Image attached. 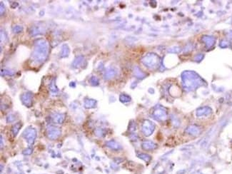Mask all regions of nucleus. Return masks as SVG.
I'll return each mask as SVG.
<instances>
[{
	"mask_svg": "<svg viewBox=\"0 0 232 174\" xmlns=\"http://www.w3.org/2000/svg\"><path fill=\"white\" fill-rule=\"evenodd\" d=\"M49 44L44 39H39L35 43L32 58L36 62L41 64L46 59L49 54Z\"/></svg>",
	"mask_w": 232,
	"mask_h": 174,
	"instance_id": "f257e3e1",
	"label": "nucleus"
},
{
	"mask_svg": "<svg viewBox=\"0 0 232 174\" xmlns=\"http://www.w3.org/2000/svg\"><path fill=\"white\" fill-rule=\"evenodd\" d=\"M69 54V49L68 46L64 44L62 46V49H61V57L62 58L64 57H67Z\"/></svg>",
	"mask_w": 232,
	"mask_h": 174,
	"instance_id": "9b49d317",
	"label": "nucleus"
},
{
	"mask_svg": "<svg viewBox=\"0 0 232 174\" xmlns=\"http://www.w3.org/2000/svg\"><path fill=\"white\" fill-rule=\"evenodd\" d=\"M3 146V138H2V136H1V148Z\"/></svg>",
	"mask_w": 232,
	"mask_h": 174,
	"instance_id": "393cba45",
	"label": "nucleus"
},
{
	"mask_svg": "<svg viewBox=\"0 0 232 174\" xmlns=\"http://www.w3.org/2000/svg\"><path fill=\"white\" fill-rule=\"evenodd\" d=\"M24 138L27 140V143L31 145L34 144V141L37 138V131L34 129H28L23 133Z\"/></svg>",
	"mask_w": 232,
	"mask_h": 174,
	"instance_id": "f03ea898",
	"label": "nucleus"
},
{
	"mask_svg": "<svg viewBox=\"0 0 232 174\" xmlns=\"http://www.w3.org/2000/svg\"><path fill=\"white\" fill-rule=\"evenodd\" d=\"M61 135V130L54 127V126H50L49 128L47 129V136L48 138L51 140H55L57 139Z\"/></svg>",
	"mask_w": 232,
	"mask_h": 174,
	"instance_id": "20e7f679",
	"label": "nucleus"
},
{
	"mask_svg": "<svg viewBox=\"0 0 232 174\" xmlns=\"http://www.w3.org/2000/svg\"><path fill=\"white\" fill-rule=\"evenodd\" d=\"M154 125L153 124L152 122L148 120L144 121L142 125V131L145 136H150L154 132Z\"/></svg>",
	"mask_w": 232,
	"mask_h": 174,
	"instance_id": "7ed1b4c3",
	"label": "nucleus"
},
{
	"mask_svg": "<svg viewBox=\"0 0 232 174\" xmlns=\"http://www.w3.org/2000/svg\"><path fill=\"white\" fill-rule=\"evenodd\" d=\"M138 157H139V159L144 160L146 162H148V161L151 160V156L147 155V154H145V153H140V154L138 155Z\"/></svg>",
	"mask_w": 232,
	"mask_h": 174,
	"instance_id": "dca6fc26",
	"label": "nucleus"
},
{
	"mask_svg": "<svg viewBox=\"0 0 232 174\" xmlns=\"http://www.w3.org/2000/svg\"><path fill=\"white\" fill-rule=\"evenodd\" d=\"M153 115L156 119L159 120V121L164 120V119H166V117H167L166 111L162 109H157L155 110Z\"/></svg>",
	"mask_w": 232,
	"mask_h": 174,
	"instance_id": "423d86ee",
	"label": "nucleus"
},
{
	"mask_svg": "<svg viewBox=\"0 0 232 174\" xmlns=\"http://www.w3.org/2000/svg\"><path fill=\"white\" fill-rule=\"evenodd\" d=\"M2 73H4V75L5 74H7V75H13V72H11V71H9V70H2Z\"/></svg>",
	"mask_w": 232,
	"mask_h": 174,
	"instance_id": "5701e85b",
	"label": "nucleus"
},
{
	"mask_svg": "<svg viewBox=\"0 0 232 174\" xmlns=\"http://www.w3.org/2000/svg\"><path fill=\"white\" fill-rule=\"evenodd\" d=\"M107 146L109 148H110L113 150H119L121 148V146L116 141H110L107 143Z\"/></svg>",
	"mask_w": 232,
	"mask_h": 174,
	"instance_id": "1a4fd4ad",
	"label": "nucleus"
},
{
	"mask_svg": "<svg viewBox=\"0 0 232 174\" xmlns=\"http://www.w3.org/2000/svg\"><path fill=\"white\" fill-rule=\"evenodd\" d=\"M187 131L192 135H196L198 133V129L195 126H191L187 129Z\"/></svg>",
	"mask_w": 232,
	"mask_h": 174,
	"instance_id": "f8f14e48",
	"label": "nucleus"
},
{
	"mask_svg": "<svg viewBox=\"0 0 232 174\" xmlns=\"http://www.w3.org/2000/svg\"><path fill=\"white\" fill-rule=\"evenodd\" d=\"M50 90L52 92H53V93H57V91H58V89L56 86V85H55V83H54V81H52V83L50 84Z\"/></svg>",
	"mask_w": 232,
	"mask_h": 174,
	"instance_id": "f3484780",
	"label": "nucleus"
},
{
	"mask_svg": "<svg viewBox=\"0 0 232 174\" xmlns=\"http://www.w3.org/2000/svg\"><path fill=\"white\" fill-rule=\"evenodd\" d=\"M23 30V28L21 26H15L13 28V31L14 33H19Z\"/></svg>",
	"mask_w": 232,
	"mask_h": 174,
	"instance_id": "6ab92c4d",
	"label": "nucleus"
},
{
	"mask_svg": "<svg viewBox=\"0 0 232 174\" xmlns=\"http://www.w3.org/2000/svg\"><path fill=\"white\" fill-rule=\"evenodd\" d=\"M156 147H157L156 144H154L152 141H144V142L142 143V148H143L144 150H146V151L154 150V149H155Z\"/></svg>",
	"mask_w": 232,
	"mask_h": 174,
	"instance_id": "0eeeda50",
	"label": "nucleus"
},
{
	"mask_svg": "<svg viewBox=\"0 0 232 174\" xmlns=\"http://www.w3.org/2000/svg\"><path fill=\"white\" fill-rule=\"evenodd\" d=\"M21 99L25 106L31 107L32 105V95L29 92H26L23 94L21 96Z\"/></svg>",
	"mask_w": 232,
	"mask_h": 174,
	"instance_id": "39448f33",
	"label": "nucleus"
},
{
	"mask_svg": "<svg viewBox=\"0 0 232 174\" xmlns=\"http://www.w3.org/2000/svg\"><path fill=\"white\" fill-rule=\"evenodd\" d=\"M210 110L207 108H203V109H200L199 110H198L197 111V116H202V115H204V114H209Z\"/></svg>",
	"mask_w": 232,
	"mask_h": 174,
	"instance_id": "2eb2a0df",
	"label": "nucleus"
},
{
	"mask_svg": "<svg viewBox=\"0 0 232 174\" xmlns=\"http://www.w3.org/2000/svg\"><path fill=\"white\" fill-rule=\"evenodd\" d=\"M15 120V117L14 115L10 114L9 116H8L7 117V122H13V121Z\"/></svg>",
	"mask_w": 232,
	"mask_h": 174,
	"instance_id": "4be33fe9",
	"label": "nucleus"
},
{
	"mask_svg": "<svg viewBox=\"0 0 232 174\" xmlns=\"http://www.w3.org/2000/svg\"><path fill=\"white\" fill-rule=\"evenodd\" d=\"M90 82H91L92 85H94V86H95L96 85H96H98V83H99V81H98V79H97L96 77L93 76L91 79H90Z\"/></svg>",
	"mask_w": 232,
	"mask_h": 174,
	"instance_id": "aec40b11",
	"label": "nucleus"
},
{
	"mask_svg": "<svg viewBox=\"0 0 232 174\" xmlns=\"http://www.w3.org/2000/svg\"><path fill=\"white\" fill-rule=\"evenodd\" d=\"M32 151H33L32 148H28L25 149V150L23 151V153H24V155H30V154H31Z\"/></svg>",
	"mask_w": 232,
	"mask_h": 174,
	"instance_id": "412c9836",
	"label": "nucleus"
},
{
	"mask_svg": "<svg viewBox=\"0 0 232 174\" xmlns=\"http://www.w3.org/2000/svg\"><path fill=\"white\" fill-rule=\"evenodd\" d=\"M21 127H22V124L21 123H17V124H16L15 125L12 127V132H13V134L14 136L17 135V133H19V129H21Z\"/></svg>",
	"mask_w": 232,
	"mask_h": 174,
	"instance_id": "4468645a",
	"label": "nucleus"
},
{
	"mask_svg": "<svg viewBox=\"0 0 232 174\" xmlns=\"http://www.w3.org/2000/svg\"><path fill=\"white\" fill-rule=\"evenodd\" d=\"M83 61H84V57H83L80 56V57H76L75 60L74 61V62H73V66L74 67H78L83 62Z\"/></svg>",
	"mask_w": 232,
	"mask_h": 174,
	"instance_id": "ddd939ff",
	"label": "nucleus"
},
{
	"mask_svg": "<svg viewBox=\"0 0 232 174\" xmlns=\"http://www.w3.org/2000/svg\"><path fill=\"white\" fill-rule=\"evenodd\" d=\"M96 105V101L93 100V99H87L84 103V106L87 109H91V108H94Z\"/></svg>",
	"mask_w": 232,
	"mask_h": 174,
	"instance_id": "9d476101",
	"label": "nucleus"
},
{
	"mask_svg": "<svg viewBox=\"0 0 232 174\" xmlns=\"http://www.w3.org/2000/svg\"><path fill=\"white\" fill-rule=\"evenodd\" d=\"M120 101H122V102L126 103V102H129L131 101V98H130L129 96H126V95H122L121 96H120Z\"/></svg>",
	"mask_w": 232,
	"mask_h": 174,
	"instance_id": "a211bd4d",
	"label": "nucleus"
},
{
	"mask_svg": "<svg viewBox=\"0 0 232 174\" xmlns=\"http://www.w3.org/2000/svg\"><path fill=\"white\" fill-rule=\"evenodd\" d=\"M3 11H4V8H3V4H1V14H3Z\"/></svg>",
	"mask_w": 232,
	"mask_h": 174,
	"instance_id": "b1692460",
	"label": "nucleus"
},
{
	"mask_svg": "<svg viewBox=\"0 0 232 174\" xmlns=\"http://www.w3.org/2000/svg\"><path fill=\"white\" fill-rule=\"evenodd\" d=\"M64 115L62 114H56L54 115L53 121L57 124H61L64 121Z\"/></svg>",
	"mask_w": 232,
	"mask_h": 174,
	"instance_id": "6e6552de",
	"label": "nucleus"
}]
</instances>
